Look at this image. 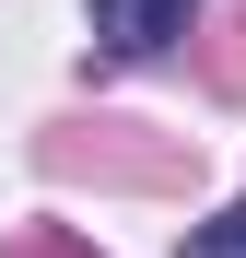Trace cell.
Returning <instances> with one entry per match:
<instances>
[{"mask_svg": "<svg viewBox=\"0 0 246 258\" xmlns=\"http://www.w3.org/2000/svg\"><path fill=\"white\" fill-rule=\"evenodd\" d=\"M199 0H94V47L106 59H152V47H176Z\"/></svg>", "mask_w": 246, "mask_h": 258, "instance_id": "1", "label": "cell"}, {"mask_svg": "<svg viewBox=\"0 0 246 258\" xmlns=\"http://www.w3.org/2000/svg\"><path fill=\"white\" fill-rule=\"evenodd\" d=\"M188 258H246V200H234V211H211V223L188 235Z\"/></svg>", "mask_w": 246, "mask_h": 258, "instance_id": "2", "label": "cell"}, {"mask_svg": "<svg viewBox=\"0 0 246 258\" xmlns=\"http://www.w3.org/2000/svg\"><path fill=\"white\" fill-rule=\"evenodd\" d=\"M12 258H94V246H70V235H12Z\"/></svg>", "mask_w": 246, "mask_h": 258, "instance_id": "3", "label": "cell"}]
</instances>
